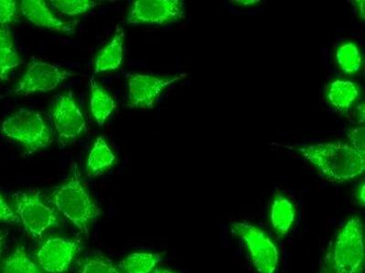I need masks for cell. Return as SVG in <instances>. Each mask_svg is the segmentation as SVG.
I'll return each instance as SVG.
<instances>
[{
    "label": "cell",
    "mask_w": 365,
    "mask_h": 273,
    "mask_svg": "<svg viewBox=\"0 0 365 273\" xmlns=\"http://www.w3.org/2000/svg\"><path fill=\"white\" fill-rule=\"evenodd\" d=\"M289 148L301 154L331 181L351 180L364 171L365 154L345 143H315Z\"/></svg>",
    "instance_id": "cell-1"
},
{
    "label": "cell",
    "mask_w": 365,
    "mask_h": 273,
    "mask_svg": "<svg viewBox=\"0 0 365 273\" xmlns=\"http://www.w3.org/2000/svg\"><path fill=\"white\" fill-rule=\"evenodd\" d=\"M50 200L61 214L83 232H86L89 224L101 214L75 165L73 175L51 194Z\"/></svg>",
    "instance_id": "cell-2"
},
{
    "label": "cell",
    "mask_w": 365,
    "mask_h": 273,
    "mask_svg": "<svg viewBox=\"0 0 365 273\" xmlns=\"http://www.w3.org/2000/svg\"><path fill=\"white\" fill-rule=\"evenodd\" d=\"M3 134L21 143L28 155L48 148L53 141L51 129L40 113L35 110L19 109L4 119L1 124Z\"/></svg>",
    "instance_id": "cell-3"
},
{
    "label": "cell",
    "mask_w": 365,
    "mask_h": 273,
    "mask_svg": "<svg viewBox=\"0 0 365 273\" xmlns=\"http://www.w3.org/2000/svg\"><path fill=\"white\" fill-rule=\"evenodd\" d=\"M363 223L357 217L349 220L335 242L331 256L334 273H364Z\"/></svg>",
    "instance_id": "cell-4"
},
{
    "label": "cell",
    "mask_w": 365,
    "mask_h": 273,
    "mask_svg": "<svg viewBox=\"0 0 365 273\" xmlns=\"http://www.w3.org/2000/svg\"><path fill=\"white\" fill-rule=\"evenodd\" d=\"M14 203L19 220L32 238H41L51 227L58 225L54 210L41 200L38 191L16 193Z\"/></svg>",
    "instance_id": "cell-5"
},
{
    "label": "cell",
    "mask_w": 365,
    "mask_h": 273,
    "mask_svg": "<svg viewBox=\"0 0 365 273\" xmlns=\"http://www.w3.org/2000/svg\"><path fill=\"white\" fill-rule=\"evenodd\" d=\"M231 230L245 243L257 272H276L279 265V250L265 232L246 223H233Z\"/></svg>",
    "instance_id": "cell-6"
},
{
    "label": "cell",
    "mask_w": 365,
    "mask_h": 273,
    "mask_svg": "<svg viewBox=\"0 0 365 273\" xmlns=\"http://www.w3.org/2000/svg\"><path fill=\"white\" fill-rule=\"evenodd\" d=\"M73 75V73L55 65L31 58L28 63L27 71L11 93L14 95L29 96L31 94L48 92L57 89L64 80Z\"/></svg>",
    "instance_id": "cell-7"
},
{
    "label": "cell",
    "mask_w": 365,
    "mask_h": 273,
    "mask_svg": "<svg viewBox=\"0 0 365 273\" xmlns=\"http://www.w3.org/2000/svg\"><path fill=\"white\" fill-rule=\"evenodd\" d=\"M51 116L61 145L73 143L86 129V119L71 93L58 96Z\"/></svg>",
    "instance_id": "cell-8"
},
{
    "label": "cell",
    "mask_w": 365,
    "mask_h": 273,
    "mask_svg": "<svg viewBox=\"0 0 365 273\" xmlns=\"http://www.w3.org/2000/svg\"><path fill=\"white\" fill-rule=\"evenodd\" d=\"M187 74L172 77H158L141 73L128 76V104L132 109H152L165 89L184 79Z\"/></svg>",
    "instance_id": "cell-9"
},
{
    "label": "cell",
    "mask_w": 365,
    "mask_h": 273,
    "mask_svg": "<svg viewBox=\"0 0 365 273\" xmlns=\"http://www.w3.org/2000/svg\"><path fill=\"white\" fill-rule=\"evenodd\" d=\"M185 16L181 0H137L133 3L127 21L162 26L180 21Z\"/></svg>",
    "instance_id": "cell-10"
},
{
    "label": "cell",
    "mask_w": 365,
    "mask_h": 273,
    "mask_svg": "<svg viewBox=\"0 0 365 273\" xmlns=\"http://www.w3.org/2000/svg\"><path fill=\"white\" fill-rule=\"evenodd\" d=\"M79 250V243L74 240L51 238L46 240L37 253V261L45 272L63 273L70 267Z\"/></svg>",
    "instance_id": "cell-11"
},
{
    "label": "cell",
    "mask_w": 365,
    "mask_h": 273,
    "mask_svg": "<svg viewBox=\"0 0 365 273\" xmlns=\"http://www.w3.org/2000/svg\"><path fill=\"white\" fill-rule=\"evenodd\" d=\"M21 11L29 21L37 27L50 29L61 33L73 34L77 22L61 21L50 11L42 0H23Z\"/></svg>",
    "instance_id": "cell-12"
},
{
    "label": "cell",
    "mask_w": 365,
    "mask_h": 273,
    "mask_svg": "<svg viewBox=\"0 0 365 273\" xmlns=\"http://www.w3.org/2000/svg\"><path fill=\"white\" fill-rule=\"evenodd\" d=\"M125 31L117 26L112 41L99 52L96 60L94 73L115 70L120 66L125 50Z\"/></svg>",
    "instance_id": "cell-13"
},
{
    "label": "cell",
    "mask_w": 365,
    "mask_h": 273,
    "mask_svg": "<svg viewBox=\"0 0 365 273\" xmlns=\"http://www.w3.org/2000/svg\"><path fill=\"white\" fill-rule=\"evenodd\" d=\"M91 112L97 124L103 127L110 114L116 109V104L112 97L102 86L96 82L94 77H91Z\"/></svg>",
    "instance_id": "cell-14"
},
{
    "label": "cell",
    "mask_w": 365,
    "mask_h": 273,
    "mask_svg": "<svg viewBox=\"0 0 365 273\" xmlns=\"http://www.w3.org/2000/svg\"><path fill=\"white\" fill-rule=\"evenodd\" d=\"M327 97L334 108L346 112L359 97V90L353 81L338 80L329 87Z\"/></svg>",
    "instance_id": "cell-15"
},
{
    "label": "cell",
    "mask_w": 365,
    "mask_h": 273,
    "mask_svg": "<svg viewBox=\"0 0 365 273\" xmlns=\"http://www.w3.org/2000/svg\"><path fill=\"white\" fill-rule=\"evenodd\" d=\"M115 161V155L107 144L103 136L96 139L93 149L88 156L86 170L91 177L102 174L107 168L112 167Z\"/></svg>",
    "instance_id": "cell-16"
},
{
    "label": "cell",
    "mask_w": 365,
    "mask_h": 273,
    "mask_svg": "<svg viewBox=\"0 0 365 273\" xmlns=\"http://www.w3.org/2000/svg\"><path fill=\"white\" fill-rule=\"evenodd\" d=\"M21 64L11 32L0 29V80L8 79L9 73Z\"/></svg>",
    "instance_id": "cell-17"
},
{
    "label": "cell",
    "mask_w": 365,
    "mask_h": 273,
    "mask_svg": "<svg viewBox=\"0 0 365 273\" xmlns=\"http://www.w3.org/2000/svg\"><path fill=\"white\" fill-rule=\"evenodd\" d=\"M270 218L277 233L279 235H285L294 223V206L286 197L279 195L273 201Z\"/></svg>",
    "instance_id": "cell-18"
},
{
    "label": "cell",
    "mask_w": 365,
    "mask_h": 273,
    "mask_svg": "<svg viewBox=\"0 0 365 273\" xmlns=\"http://www.w3.org/2000/svg\"><path fill=\"white\" fill-rule=\"evenodd\" d=\"M161 259L158 253H133L120 262V268L126 273H150Z\"/></svg>",
    "instance_id": "cell-19"
},
{
    "label": "cell",
    "mask_w": 365,
    "mask_h": 273,
    "mask_svg": "<svg viewBox=\"0 0 365 273\" xmlns=\"http://www.w3.org/2000/svg\"><path fill=\"white\" fill-rule=\"evenodd\" d=\"M339 66L347 74L359 73L363 60L359 48L354 42H345L336 52Z\"/></svg>",
    "instance_id": "cell-20"
},
{
    "label": "cell",
    "mask_w": 365,
    "mask_h": 273,
    "mask_svg": "<svg viewBox=\"0 0 365 273\" xmlns=\"http://www.w3.org/2000/svg\"><path fill=\"white\" fill-rule=\"evenodd\" d=\"M2 273H42L40 268L29 259L23 247H18L6 259Z\"/></svg>",
    "instance_id": "cell-21"
},
{
    "label": "cell",
    "mask_w": 365,
    "mask_h": 273,
    "mask_svg": "<svg viewBox=\"0 0 365 273\" xmlns=\"http://www.w3.org/2000/svg\"><path fill=\"white\" fill-rule=\"evenodd\" d=\"M50 3L61 14L70 17L86 14L99 5V3L91 0H53Z\"/></svg>",
    "instance_id": "cell-22"
},
{
    "label": "cell",
    "mask_w": 365,
    "mask_h": 273,
    "mask_svg": "<svg viewBox=\"0 0 365 273\" xmlns=\"http://www.w3.org/2000/svg\"><path fill=\"white\" fill-rule=\"evenodd\" d=\"M80 273H120L112 263L106 259L96 258L84 262Z\"/></svg>",
    "instance_id": "cell-23"
},
{
    "label": "cell",
    "mask_w": 365,
    "mask_h": 273,
    "mask_svg": "<svg viewBox=\"0 0 365 273\" xmlns=\"http://www.w3.org/2000/svg\"><path fill=\"white\" fill-rule=\"evenodd\" d=\"M17 14V2L14 0H0V25L14 21Z\"/></svg>",
    "instance_id": "cell-24"
},
{
    "label": "cell",
    "mask_w": 365,
    "mask_h": 273,
    "mask_svg": "<svg viewBox=\"0 0 365 273\" xmlns=\"http://www.w3.org/2000/svg\"><path fill=\"white\" fill-rule=\"evenodd\" d=\"M0 222L11 224H17L21 222L17 213L13 211L11 208L9 206V204L3 199L2 196H0Z\"/></svg>",
    "instance_id": "cell-25"
},
{
    "label": "cell",
    "mask_w": 365,
    "mask_h": 273,
    "mask_svg": "<svg viewBox=\"0 0 365 273\" xmlns=\"http://www.w3.org/2000/svg\"><path fill=\"white\" fill-rule=\"evenodd\" d=\"M364 128H355L351 129V132L349 133V139L351 143V147L356 149V151L361 152V154H365L364 151Z\"/></svg>",
    "instance_id": "cell-26"
},
{
    "label": "cell",
    "mask_w": 365,
    "mask_h": 273,
    "mask_svg": "<svg viewBox=\"0 0 365 273\" xmlns=\"http://www.w3.org/2000/svg\"><path fill=\"white\" fill-rule=\"evenodd\" d=\"M330 263L331 253H329V255L325 257L324 261L322 262L321 271H319V273H331Z\"/></svg>",
    "instance_id": "cell-27"
},
{
    "label": "cell",
    "mask_w": 365,
    "mask_h": 273,
    "mask_svg": "<svg viewBox=\"0 0 365 273\" xmlns=\"http://www.w3.org/2000/svg\"><path fill=\"white\" fill-rule=\"evenodd\" d=\"M235 5H240V6H253L256 5L257 3H259V1H255V0H253V1H247V0H242V1H233Z\"/></svg>",
    "instance_id": "cell-28"
},
{
    "label": "cell",
    "mask_w": 365,
    "mask_h": 273,
    "mask_svg": "<svg viewBox=\"0 0 365 273\" xmlns=\"http://www.w3.org/2000/svg\"><path fill=\"white\" fill-rule=\"evenodd\" d=\"M356 3L355 6H357V11L360 12L361 18L364 19V1H355Z\"/></svg>",
    "instance_id": "cell-29"
},
{
    "label": "cell",
    "mask_w": 365,
    "mask_h": 273,
    "mask_svg": "<svg viewBox=\"0 0 365 273\" xmlns=\"http://www.w3.org/2000/svg\"><path fill=\"white\" fill-rule=\"evenodd\" d=\"M6 238V232H1V230H0V255H1V250L3 248V245H4Z\"/></svg>",
    "instance_id": "cell-30"
},
{
    "label": "cell",
    "mask_w": 365,
    "mask_h": 273,
    "mask_svg": "<svg viewBox=\"0 0 365 273\" xmlns=\"http://www.w3.org/2000/svg\"><path fill=\"white\" fill-rule=\"evenodd\" d=\"M359 196H358V200H360L361 205H364V185H361V190L359 191Z\"/></svg>",
    "instance_id": "cell-31"
},
{
    "label": "cell",
    "mask_w": 365,
    "mask_h": 273,
    "mask_svg": "<svg viewBox=\"0 0 365 273\" xmlns=\"http://www.w3.org/2000/svg\"><path fill=\"white\" fill-rule=\"evenodd\" d=\"M154 273H175L170 271V269H155Z\"/></svg>",
    "instance_id": "cell-32"
}]
</instances>
